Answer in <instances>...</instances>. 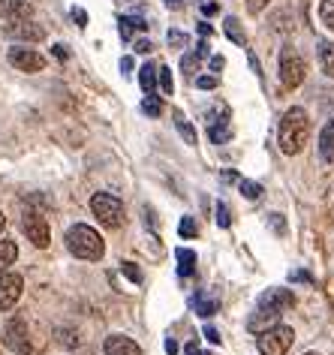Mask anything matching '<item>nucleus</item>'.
Segmentation results:
<instances>
[{
  "label": "nucleus",
  "instance_id": "nucleus-41",
  "mask_svg": "<svg viewBox=\"0 0 334 355\" xmlns=\"http://www.w3.org/2000/svg\"><path fill=\"white\" fill-rule=\"evenodd\" d=\"M199 33H202V37H211V33H214V28H211V24H205V21H202V24H199Z\"/></svg>",
  "mask_w": 334,
  "mask_h": 355
},
{
  "label": "nucleus",
  "instance_id": "nucleus-10",
  "mask_svg": "<svg viewBox=\"0 0 334 355\" xmlns=\"http://www.w3.org/2000/svg\"><path fill=\"white\" fill-rule=\"evenodd\" d=\"M6 58H10V64L15 69H21V73H39V69H46V58L33 49H10Z\"/></svg>",
  "mask_w": 334,
  "mask_h": 355
},
{
  "label": "nucleus",
  "instance_id": "nucleus-37",
  "mask_svg": "<svg viewBox=\"0 0 334 355\" xmlns=\"http://www.w3.org/2000/svg\"><path fill=\"white\" fill-rule=\"evenodd\" d=\"M73 19L78 21V28H85V24H87V15H85V10H73Z\"/></svg>",
  "mask_w": 334,
  "mask_h": 355
},
{
  "label": "nucleus",
  "instance_id": "nucleus-25",
  "mask_svg": "<svg viewBox=\"0 0 334 355\" xmlns=\"http://www.w3.org/2000/svg\"><path fill=\"white\" fill-rule=\"evenodd\" d=\"M199 55H196V51H190V55H184L181 58V69H184V73H187V76H193V73H196V69H199Z\"/></svg>",
  "mask_w": 334,
  "mask_h": 355
},
{
  "label": "nucleus",
  "instance_id": "nucleus-24",
  "mask_svg": "<svg viewBox=\"0 0 334 355\" xmlns=\"http://www.w3.org/2000/svg\"><path fill=\"white\" fill-rule=\"evenodd\" d=\"M319 19L328 31H334V0H322L319 3Z\"/></svg>",
  "mask_w": 334,
  "mask_h": 355
},
{
  "label": "nucleus",
  "instance_id": "nucleus-35",
  "mask_svg": "<svg viewBox=\"0 0 334 355\" xmlns=\"http://www.w3.org/2000/svg\"><path fill=\"white\" fill-rule=\"evenodd\" d=\"M265 6H268V0H247V10H250L253 15L262 12V10H265Z\"/></svg>",
  "mask_w": 334,
  "mask_h": 355
},
{
  "label": "nucleus",
  "instance_id": "nucleus-2",
  "mask_svg": "<svg viewBox=\"0 0 334 355\" xmlns=\"http://www.w3.org/2000/svg\"><path fill=\"white\" fill-rule=\"evenodd\" d=\"M292 304H295V298H292V292H289V289H268V292H262V298L256 304V313H253V319H250V331H256V328L262 331V328L277 325L280 313L289 310Z\"/></svg>",
  "mask_w": 334,
  "mask_h": 355
},
{
  "label": "nucleus",
  "instance_id": "nucleus-31",
  "mask_svg": "<svg viewBox=\"0 0 334 355\" xmlns=\"http://www.w3.org/2000/svg\"><path fill=\"white\" fill-rule=\"evenodd\" d=\"M196 87H202V91H211V87H217V76H199L196 78Z\"/></svg>",
  "mask_w": 334,
  "mask_h": 355
},
{
  "label": "nucleus",
  "instance_id": "nucleus-1",
  "mask_svg": "<svg viewBox=\"0 0 334 355\" xmlns=\"http://www.w3.org/2000/svg\"><path fill=\"white\" fill-rule=\"evenodd\" d=\"M307 132H310V118H307L304 109H289L283 118H280V130H277V145L283 154H298L307 141Z\"/></svg>",
  "mask_w": 334,
  "mask_h": 355
},
{
  "label": "nucleus",
  "instance_id": "nucleus-32",
  "mask_svg": "<svg viewBox=\"0 0 334 355\" xmlns=\"http://www.w3.org/2000/svg\"><path fill=\"white\" fill-rule=\"evenodd\" d=\"M124 274H127V277L133 280V283H142V271H139L133 262H124Z\"/></svg>",
  "mask_w": 334,
  "mask_h": 355
},
{
  "label": "nucleus",
  "instance_id": "nucleus-49",
  "mask_svg": "<svg viewBox=\"0 0 334 355\" xmlns=\"http://www.w3.org/2000/svg\"><path fill=\"white\" fill-rule=\"evenodd\" d=\"M304 355H319V352H304Z\"/></svg>",
  "mask_w": 334,
  "mask_h": 355
},
{
  "label": "nucleus",
  "instance_id": "nucleus-15",
  "mask_svg": "<svg viewBox=\"0 0 334 355\" xmlns=\"http://www.w3.org/2000/svg\"><path fill=\"white\" fill-rule=\"evenodd\" d=\"M319 157L325 163H334V118L325 123L319 132Z\"/></svg>",
  "mask_w": 334,
  "mask_h": 355
},
{
  "label": "nucleus",
  "instance_id": "nucleus-3",
  "mask_svg": "<svg viewBox=\"0 0 334 355\" xmlns=\"http://www.w3.org/2000/svg\"><path fill=\"white\" fill-rule=\"evenodd\" d=\"M67 247H69V253L78 256V259H87V262H96V259H103V253H105V244H103V238L96 229H91L87 223H78L73 226L67 232Z\"/></svg>",
  "mask_w": 334,
  "mask_h": 355
},
{
  "label": "nucleus",
  "instance_id": "nucleus-13",
  "mask_svg": "<svg viewBox=\"0 0 334 355\" xmlns=\"http://www.w3.org/2000/svg\"><path fill=\"white\" fill-rule=\"evenodd\" d=\"M105 355H142V349L127 334H112L105 337Z\"/></svg>",
  "mask_w": 334,
  "mask_h": 355
},
{
  "label": "nucleus",
  "instance_id": "nucleus-9",
  "mask_svg": "<svg viewBox=\"0 0 334 355\" xmlns=\"http://www.w3.org/2000/svg\"><path fill=\"white\" fill-rule=\"evenodd\" d=\"M21 289H24V277H21V274H12V271L0 274V310L15 307V301L21 298Z\"/></svg>",
  "mask_w": 334,
  "mask_h": 355
},
{
  "label": "nucleus",
  "instance_id": "nucleus-4",
  "mask_svg": "<svg viewBox=\"0 0 334 355\" xmlns=\"http://www.w3.org/2000/svg\"><path fill=\"white\" fill-rule=\"evenodd\" d=\"M91 211H94V217L100 220L105 229L124 226V217H127V214H124V202H121L118 196H112V193H94Z\"/></svg>",
  "mask_w": 334,
  "mask_h": 355
},
{
  "label": "nucleus",
  "instance_id": "nucleus-6",
  "mask_svg": "<svg viewBox=\"0 0 334 355\" xmlns=\"http://www.w3.org/2000/svg\"><path fill=\"white\" fill-rule=\"evenodd\" d=\"M304 73H307L304 58L298 55L295 49H283V55H280V85H283L286 91H295V87L304 82Z\"/></svg>",
  "mask_w": 334,
  "mask_h": 355
},
{
  "label": "nucleus",
  "instance_id": "nucleus-29",
  "mask_svg": "<svg viewBox=\"0 0 334 355\" xmlns=\"http://www.w3.org/2000/svg\"><path fill=\"white\" fill-rule=\"evenodd\" d=\"M217 223H220V226H223V229H229V226H232L229 208H226V205H223V202H220V205H217Z\"/></svg>",
  "mask_w": 334,
  "mask_h": 355
},
{
  "label": "nucleus",
  "instance_id": "nucleus-43",
  "mask_svg": "<svg viewBox=\"0 0 334 355\" xmlns=\"http://www.w3.org/2000/svg\"><path fill=\"white\" fill-rule=\"evenodd\" d=\"M202 12H205V15H214V12H217V3H202Z\"/></svg>",
  "mask_w": 334,
  "mask_h": 355
},
{
  "label": "nucleus",
  "instance_id": "nucleus-18",
  "mask_svg": "<svg viewBox=\"0 0 334 355\" xmlns=\"http://www.w3.org/2000/svg\"><path fill=\"white\" fill-rule=\"evenodd\" d=\"M319 64L325 76H334V42H322L319 46Z\"/></svg>",
  "mask_w": 334,
  "mask_h": 355
},
{
  "label": "nucleus",
  "instance_id": "nucleus-14",
  "mask_svg": "<svg viewBox=\"0 0 334 355\" xmlns=\"http://www.w3.org/2000/svg\"><path fill=\"white\" fill-rule=\"evenodd\" d=\"M208 136L214 145H226L232 139V121L229 118H220V121H208Z\"/></svg>",
  "mask_w": 334,
  "mask_h": 355
},
{
  "label": "nucleus",
  "instance_id": "nucleus-17",
  "mask_svg": "<svg viewBox=\"0 0 334 355\" xmlns=\"http://www.w3.org/2000/svg\"><path fill=\"white\" fill-rule=\"evenodd\" d=\"M139 85H142L145 94H154V87H157V67L154 64H145L139 69Z\"/></svg>",
  "mask_w": 334,
  "mask_h": 355
},
{
  "label": "nucleus",
  "instance_id": "nucleus-48",
  "mask_svg": "<svg viewBox=\"0 0 334 355\" xmlns=\"http://www.w3.org/2000/svg\"><path fill=\"white\" fill-rule=\"evenodd\" d=\"M3 226H6V217H3V211H0V232H3Z\"/></svg>",
  "mask_w": 334,
  "mask_h": 355
},
{
  "label": "nucleus",
  "instance_id": "nucleus-26",
  "mask_svg": "<svg viewBox=\"0 0 334 355\" xmlns=\"http://www.w3.org/2000/svg\"><path fill=\"white\" fill-rule=\"evenodd\" d=\"M178 232H181V238H196V235H199L196 220H193V217H184L181 226H178Z\"/></svg>",
  "mask_w": 334,
  "mask_h": 355
},
{
  "label": "nucleus",
  "instance_id": "nucleus-33",
  "mask_svg": "<svg viewBox=\"0 0 334 355\" xmlns=\"http://www.w3.org/2000/svg\"><path fill=\"white\" fill-rule=\"evenodd\" d=\"M271 220H268V223H271V229H274V232H286V223H283V217H280V214H268Z\"/></svg>",
  "mask_w": 334,
  "mask_h": 355
},
{
  "label": "nucleus",
  "instance_id": "nucleus-22",
  "mask_svg": "<svg viewBox=\"0 0 334 355\" xmlns=\"http://www.w3.org/2000/svg\"><path fill=\"white\" fill-rule=\"evenodd\" d=\"M226 37L235 40L238 46H247V37H244V31H241L238 19H226Z\"/></svg>",
  "mask_w": 334,
  "mask_h": 355
},
{
  "label": "nucleus",
  "instance_id": "nucleus-19",
  "mask_svg": "<svg viewBox=\"0 0 334 355\" xmlns=\"http://www.w3.org/2000/svg\"><path fill=\"white\" fill-rule=\"evenodd\" d=\"M175 256H178V262H181V274H187V277H190V274L196 271V253L178 247V253H175Z\"/></svg>",
  "mask_w": 334,
  "mask_h": 355
},
{
  "label": "nucleus",
  "instance_id": "nucleus-38",
  "mask_svg": "<svg viewBox=\"0 0 334 355\" xmlns=\"http://www.w3.org/2000/svg\"><path fill=\"white\" fill-rule=\"evenodd\" d=\"M136 51H139V55H148V51H151V42H148V40L136 42Z\"/></svg>",
  "mask_w": 334,
  "mask_h": 355
},
{
  "label": "nucleus",
  "instance_id": "nucleus-42",
  "mask_svg": "<svg viewBox=\"0 0 334 355\" xmlns=\"http://www.w3.org/2000/svg\"><path fill=\"white\" fill-rule=\"evenodd\" d=\"M211 69H214V73H217V69H223V58H211Z\"/></svg>",
  "mask_w": 334,
  "mask_h": 355
},
{
  "label": "nucleus",
  "instance_id": "nucleus-47",
  "mask_svg": "<svg viewBox=\"0 0 334 355\" xmlns=\"http://www.w3.org/2000/svg\"><path fill=\"white\" fill-rule=\"evenodd\" d=\"M184 355H199V346H196V343H190L187 349H184Z\"/></svg>",
  "mask_w": 334,
  "mask_h": 355
},
{
  "label": "nucleus",
  "instance_id": "nucleus-8",
  "mask_svg": "<svg viewBox=\"0 0 334 355\" xmlns=\"http://www.w3.org/2000/svg\"><path fill=\"white\" fill-rule=\"evenodd\" d=\"M21 226H24V235H28V241L33 244V247H49V241H51V232H49V223H46V217H39L37 211H28L24 214V220H21Z\"/></svg>",
  "mask_w": 334,
  "mask_h": 355
},
{
  "label": "nucleus",
  "instance_id": "nucleus-27",
  "mask_svg": "<svg viewBox=\"0 0 334 355\" xmlns=\"http://www.w3.org/2000/svg\"><path fill=\"white\" fill-rule=\"evenodd\" d=\"M241 193H244L247 199H259V196H262V187H259L256 181H241Z\"/></svg>",
  "mask_w": 334,
  "mask_h": 355
},
{
  "label": "nucleus",
  "instance_id": "nucleus-5",
  "mask_svg": "<svg viewBox=\"0 0 334 355\" xmlns=\"http://www.w3.org/2000/svg\"><path fill=\"white\" fill-rule=\"evenodd\" d=\"M292 340H295L292 328L277 322V325H271V328H265V331L259 334V352L262 355H286L289 346H292Z\"/></svg>",
  "mask_w": 334,
  "mask_h": 355
},
{
  "label": "nucleus",
  "instance_id": "nucleus-36",
  "mask_svg": "<svg viewBox=\"0 0 334 355\" xmlns=\"http://www.w3.org/2000/svg\"><path fill=\"white\" fill-rule=\"evenodd\" d=\"M51 51H55V58H58V60H67V58H69V49L64 46V42H58V46L51 49Z\"/></svg>",
  "mask_w": 334,
  "mask_h": 355
},
{
  "label": "nucleus",
  "instance_id": "nucleus-45",
  "mask_svg": "<svg viewBox=\"0 0 334 355\" xmlns=\"http://www.w3.org/2000/svg\"><path fill=\"white\" fill-rule=\"evenodd\" d=\"M166 6H169V10H181L184 0H166Z\"/></svg>",
  "mask_w": 334,
  "mask_h": 355
},
{
  "label": "nucleus",
  "instance_id": "nucleus-34",
  "mask_svg": "<svg viewBox=\"0 0 334 355\" xmlns=\"http://www.w3.org/2000/svg\"><path fill=\"white\" fill-rule=\"evenodd\" d=\"M184 42H187V37H184L181 31H172V33H169V46L178 49V46H184Z\"/></svg>",
  "mask_w": 334,
  "mask_h": 355
},
{
  "label": "nucleus",
  "instance_id": "nucleus-40",
  "mask_svg": "<svg viewBox=\"0 0 334 355\" xmlns=\"http://www.w3.org/2000/svg\"><path fill=\"white\" fill-rule=\"evenodd\" d=\"M205 337H208L211 343H220V334L214 331V328H208V325H205Z\"/></svg>",
  "mask_w": 334,
  "mask_h": 355
},
{
  "label": "nucleus",
  "instance_id": "nucleus-28",
  "mask_svg": "<svg viewBox=\"0 0 334 355\" xmlns=\"http://www.w3.org/2000/svg\"><path fill=\"white\" fill-rule=\"evenodd\" d=\"M118 24H121V37H124V40H133L136 21H133V19H127V15H121V19H118Z\"/></svg>",
  "mask_w": 334,
  "mask_h": 355
},
{
  "label": "nucleus",
  "instance_id": "nucleus-39",
  "mask_svg": "<svg viewBox=\"0 0 334 355\" xmlns=\"http://www.w3.org/2000/svg\"><path fill=\"white\" fill-rule=\"evenodd\" d=\"M121 69H124V76L133 73V58H124V60H121Z\"/></svg>",
  "mask_w": 334,
  "mask_h": 355
},
{
  "label": "nucleus",
  "instance_id": "nucleus-30",
  "mask_svg": "<svg viewBox=\"0 0 334 355\" xmlns=\"http://www.w3.org/2000/svg\"><path fill=\"white\" fill-rule=\"evenodd\" d=\"M157 78H160V85H163V94H172V73H169V67H160Z\"/></svg>",
  "mask_w": 334,
  "mask_h": 355
},
{
  "label": "nucleus",
  "instance_id": "nucleus-23",
  "mask_svg": "<svg viewBox=\"0 0 334 355\" xmlns=\"http://www.w3.org/2000/svg\"><path fill=\"white\" fill-rule=\"evenodd\" d=\"M175 121H178V132H181L184 139H187V145H196V130L190 127V121L184 118L181 112H175Z\"/></svg>",
  "mask_w": 334,
  "mask_h": 355
},
{
  "label": "nucleus",
  "instance_id": "nucleus-16",
  "mask_svg": "<svg viewBox=\"0 0 334 355\" xmlns=\"http://www.w3.org/2000/svg\"><path fill=\"white\" fill-rule=\"evenodd\" d=\"M15 259H19V247H15V241H0V274L10 271Z\"/></svg>",
  "mask_w": 334,
  "mask_h": 355
},
{
  "label": "nucleus",
  "instance_id": "nucleus-12",
  "mask_svg": "<svg viewBox=\"0 0 334 355\" xmlns=\"http://www.w3.org/2000/svg\"><path fill=\"white\" fill-rule=\"evenodd\" d=\"M33 15V3L30 0H0V19L10 21H21Z\"/></svg>",
  "mask_w": 334,
  "mask_h": 355
},
{
  "label": "nucleus",
  "instance_id": "nucleus-21",
  "mask_svg": "<svg viewBox=\"0 0 334 355\" xmlns=\"http://www.w3.org/2000/svg\"><path fill=\"white\" fill-rule=\"evenodd\" d=\"M142 112L148 114V118H160V112H163V100H160V96H154V94H148L145 100H142Z\"/></svg>",
  "mask_w": 334,
  "mask_h": 355
},
{
  "label": "nucleus",
  "instance_id": "nucleus-20",
  "mask_svg": "<svg viewBox=\"0 0 334 355\" xmlns=\"http://www.w3.org/2000/svg\"><path fill=\"white\" fill-rule=\"evenodd\" d=\"M193 307H196L199 316H205V319L217 313V301H214V298H205V295H196V298H193Z\"/></svg>",
  "mask_w": 334,
  "mask_h": 355
},
{
  "label": "nucleus",
  "instance_id": "nucleus-7",
  "mask_svg": "<svg viewBox=\"0 0 334 355\" xmlns=\"http://www.w3.org/2000/svg\"><path fill=\"white\" fill-rule=\"evenodd\" d=\"M3 343L15 349L19 355H30V340H28V325H24L21 316H12L3 328Z\"/></svg>",
  "mask_w": 334,
  "mask_h": 355
},
{
  "label": "nucleus",
  "instance_id": "nucleus-46",
  "mask_svg": "<svg viewBox=\"0 0 334 355\" xmlns=\"http://www.w3.org/2000/svg\"><path fill=\"white\" fill-rule=\"evenodd\" d=\"M196 55H199V58L208 55V46H205V42H199V46H196Z\"/></svg>",
  "mask_w": 334,
  "mask_h": 355
},
{
  "label": "nucleus",
  "instance_id": "nucleus-11",
  "mask_svg": "<svg viewBox=\"0 0 334 355\" xmlns=\"http://www.w3.org/2000/svg\"><path fill=\"white\" fill-rule=\"evenodd\" d=\"M6 37L12 40H30V42H39L46 37V31L39 28V24H33L30 19H21V21H12L10 28H6Z\"/></svg>",
  "mask_w": 334,
  "mask_h": 355
},
{
  "label": "nucleus",
  "instance_id": "nucleus-44",
  "mask_svg": "<svg viewBox=\"0 0 334 355\" xmlns=\"http://www.w3.org/2000/svg\"><path fill=\"white\" fill-rule=\"evenodd\" d=\"M166 352H169V355H178V343H175V340H166Z\"/></svg>",
  "mask_w": 334,
  "mask_h": 355
}]
</instances>
